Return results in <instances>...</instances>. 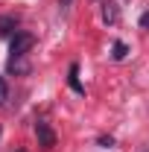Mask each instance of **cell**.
<instances>
[{
  "label": "cell",
  "instance_id": "1",
  "mask_svg": "<svg viewBox=\"0 0 149 152\" xmlns=\"http://www.w3.org/2000/svg\"><path fill=\"white\" fill-rule=\"evenodd\" d=\"M32 44H35V38L29 35V32H15V35H12V44H9V53H12V58L26 56Z\"/></svg>",
  "mask_w": 149,
  "mask_h": 152
},
{
  "label": "cell",
  "instance_id": "2",
  "mask_svg": "<svg viewBox=\"0 0 149 152\" xmlns=\"http://www.w3.org/2000/svg\"><path fill=\"white\" fill-rule=\"evenodd\" d=\"M35 137H38V146H44V149H53L56 146V132L50 129L47 120H38L35 123Z\"/></svg>",
  "mask_w": 149,
  "mask_h": 152
},
{
  "label": "cell",
  "instance_id": "3",
  "mask_svg": "<svg viewBox=\"0 0 149 152\" xmlns=\"http://www.w3.org/2000/svg\"><path fill=\"white\" fill-rule=\"evenodd\" d=\"M18 29V18L15 15H0V35H12Z\"/></svg>",
  "mask_w": 149,
  "mask_h": 152
},
{
  "label": "cell",
  "instance_id": "4",
  "mask_svg": "<svg viewBox=\"0 0 149 152\" xmlns=\"http://www.w3.org/2000/svg\"><path fill=\"white\" fill-rule=\"evenodd\" d=\"M117 18H120V12H117V3H102V20L105 23H117Z\"/></svg>",
  "mask_w": 149,
  "mask_h": 152
},
{
  "label": "cell",
  "instance_id": "5",
  "mask_svg": "<svg viewBox=\"0 0 149 152\" xmlns=\"http://www.w3.org/2000/svg\"><path fill=\"white\" fill-rule=\"evenodd\" d=\"M67 82H70V88H73L76 94H85V88L79 85V64H70V70H67Z\"/></svg>",
  "mask_w": 149,
  "mask_h": 152
},
{
  "label": "cell",
  "instance_id": "6",
  "mask_svg": "<svg viewBox=\"0 0 149 152\" xmlns=\"http://www.w3.org/2000/svg\"><path fill=\"white\" fill-rule=\"evenodd\" d=\"M126 53H129V47H126L123 41H114V47H111V56H114V61H123V58H126Z\"/></svg>",
  "mask_w": 149,
  "mask_h": 152
},
{
  "label": "cell",
  "instance_id": "7",
  "mask_svg": "<svg viewBox=\"0 0 149 152\" xmlns=\"http://www.w3.org/2000/svg\"><path fill=\"white\" fill-rule=\"evenodd\" d=\"M6 99H9V82H6V79L0 76V105H3Z\"/></svg>",
  "mask_w": 149,
  "mask_h": 152
},
{
  "label": "cell",
  "instance_id": "8",
  "mask_svg": "<svg viewBox=\"0 0 149 152\" xmlns=\"http://www.w3.org/2000/svg\"><path fill=\"white\" fill-rule=\"evenodd\" d=\"M140 26H143V29L149 26V12H143V15H140Z\"/></svg>",
  "mask_w": 149,
  "mask_h": 152
},
{
  "label": "cell",
  "instance_id": "9",
  "mask_svg": "<svg viewBox=\"0 0 149 152\" xmlns=\"http://www.w3.org/2000/svg\"><path fill=\"white\" fill-rule=\"evenodd\" d=\"M70 3H73V0H58V6H61V12H67V9H70Z\"/></svg>",
  "mask_w": 149,
  "mask_h": 152
},
{
  "label": "cell",
  "instance_id": "10",
  "mask_svg": "<svg viewBox=\"0 0 149 152\" xmlns=\"http://www.w3.org/2000/svg\"><path fill=\"white\" fill-rule=\"evenodd\" d=\"M143 152H149V149H143Z\"/></svg>",
  "mask_w": 149,
  "mask_h": 152
},
{
  "label": "cell",
  "instance_id": "11",
  "mask_svg": "<svg viewBox=\"0 0 149 152\" xmlns=\"http://www.w3.org/2000/svg\"><path fill=\"white\" fill-rule=\"evenodd\" d=\"M18 152H20V149H18Z\"/></svg>",
  "mask_w": 149,
  "mask_h": 152
}]
</instances>
